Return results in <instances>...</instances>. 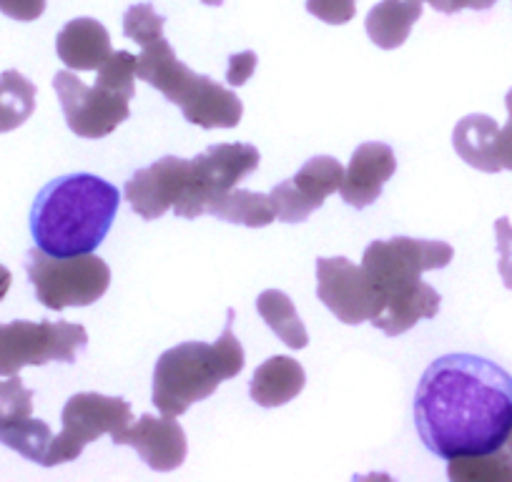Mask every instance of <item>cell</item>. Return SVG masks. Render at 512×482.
<instances>
[{
  "label": "cell",
  "instance_id": "obj_25",
  "mask_svg": "<svg viewBox=\"0 0 512 482\" xmlns=\"http://www.w3.org/2000/svg\"><path fill=\"white\" fill-rule=\"evenodd\" d=\"M166 26V18L156 13L151 3H136L123 13V36L131 38L136 46L151 41V38L161 36Z\"/></svg>",
  "mask_w": 512,
  "mask_h": 482
},
{
  "label": "cell",
  "instance_id": "obj_32",
  "mask_svg": "<svg viewBox=\"0 0 512 482\" xmlns=\"http://www.w3.org/2000/svg\"><path fill=\"white\" fill-rule=\"evenodd\" d=\"M425 3H430L435 11L445 13V16H452V13H457V6L455 0H425Z\"/></svg>",
  "mask_w": 512,
  "mask_h": 482
},
{
  "label": "cell",
  "instance_id": "obj_16",
  "mask_svg": "<svg viewBox=\"0 0 512 482\" xmlns=\"http://www.w3.org/2000/svg\"><path fill=\"white\" fill-rule=\"evenodd\" d=\"M397 159L392 146L379 144H362L349 159V166L344 169L342 186L339 194L354 209H367L382 196L384 184L395 176Z\"/></svg>",
  "mask_w": 512,
  "mask_h": 482
},
{
  "label": "cell",
  "instance_id": "obj_28",
  "mask_svg": "<svg viewBox=\"0 0 512 482\" xmlns=\"http://www.w3.org/2000/svg\"><path fill=\"white\" fill-rule=\"evenodd\" d=\"M0 13L13 21L31 23L46 13V0H0Z\"/></svg>",
  "mask_w": 512,
  "mask_h": 482
},
{
  "label": "cell",
  "instance_id": "obj_29",
  "mask_svg": "<svg viewBox=\"0 0 512 482\" xmlns=\"http://www.w3.org/2000/svg\"><path fill=\"white\" fill-rule=\"evenodd\" d=\"M254 71H256V53L254 51L234 53V56L229 58V68H226V83H229V86H236V88L244 86Z\"/></svg>",
  "mask_w": 512,
  "mask_h": 482
},
{
  "label": "cell",
  "instance_id": "obj_4",
  "mask_svg": "<svg viewBox=\"0 0 512 482\" xmlns=\"http://www.w3.org/2000/svg\"><path fill=\"white\" fill-rule=\"evenodd\" d=\"M244 362V347L234 334V309H226L224 332L214 344L184 342L161 354L151 400L161 415L181 417L191 405L214 395L221 382L241 375Z\"/></svg>",
  "mask_w": 512,
  "mask_h": 482
},
{
  "label": "cell",
  "instance_id": "obj_18",
  "mask_svg": "<svg viewBox=\"0 0 512 482\" xmlns=\"http://www.w3.org/2000/svg\"><path fill=\"white\" fill-rule=\"evenodd\" d=\"M304 385H307V372L297 359L274 354L256 367L249 382V395L259 407H282L302 395Z\"/></svg>",
  "mask_w": 512,
  "mask_h": 482
},
{
  "label": "cell",
  "instance_id": "obj_8",
  "mask_svg": "<svg viewBox=\"0 0 512 482\" xmlns=\"http://www.w3.org/2000/svg\"><path fill=\"white\" fill-rule=\"evenodd\" d=\"M86 344L88 332L81 324L26 319L0 324V377L48 362H76Z\"/></svg>",
  "mask_w": 512,
  "mask_h": 482
},
{
  "label": "cell",
  "instance_id": "obj_2",
  "mask_svg": "<svg viewBox=\"0 0 512 482\" xmlns=\"http://www.w3.org/2000/svg\"><path fill=\"white\" fill-rule=\"evenodd\" d=\"M452 259L455 249L440 239L395 236L372 241L359 264L372 289V327L387 337H400L422 319L435 317L442 297L422 282V274L445 269Z\"/></svg>",
  "mask_w": 512,
  "mask_h": 482
},
{
  "label": "cell",
  "instance_id": "obj_6",
  "mask_svg": "<svg viewBox=\"0 0 512 482\" xmlns=\"http://www.w3.org/2000/svg\"><path fill=\"white\" fill-rule=\"evenodd\" d=\"M96 73V86H86L76 71H58L53 78L68 129L78 139H106L131 116V98L136 93L134 53H111Z\"/></svg>",
  "mask_w": 512,
  "mask_h": 482
},
{
  "label": "cell",
  "instance_id": "obj_23",
  "mask_svg": "<svg viewBox=\"0 0 512 482\" xmlns=\"http://www.w3.org/2000/svg\"><path fill=\"white\" fill-rule=\"evenodd\" d=\"M36 111V86L21 71L0 73V134L16 131Z\"/></svg>",
  "mask_w": 512,
  "mask_h": 482
},
{
  "label": "cell",
  "instance_id": "obj_3",
  "mask_svg": "<svg viewBox=\"0 0 512 482\" xmlns=\"http://www.w3.org/2000/svg\"><path fill=\"white\" fill-rule=\"evenodd\" d=\"M121 206V191L96 174H68L38 191L31 209L36 247L53 257L91 254L103 244Z\"/></svg>",
  "mask_w": 512,
  "mask_h": 482
},
{
  "label": "cell",
  "instance_id": "obj_24",
  "mask_svg": "<svg viewBox=\"0 0 512 482\" xmlns=\"http://www.w3.org/2000/svg\"><path fill=\"white\" fill-rule=\"evenodd\" d=\"M450 480H512L510 452H490L477 457H455L447 465Z\"/></svg>",
  "mask_w": 512,
  "mask_h": 482
},
{
  "label": "cell",
  "instance_id": "obj_21",
  "mask_svg": "<svg viewBox=\"0 0 512 482\" xmlns=\"http://www.w3.org/2000/svg\"><path fill=\"white\" fill-rule=\"evenodd\" d=\"M206 214L229 221V224L249 226V229H264L272 221H277V211H274L269 194L246 189H231L211 199L209 206H206Z\"/></svg>",
  "mask_w": 512,
  "mask_h": 482
},
{
  "label": "cell",
  "instance_id": "obj_11",
  "mask_svg": "<svg viewBox=\"0 0 512 482\" xmlns=\"http://www.w3.org/2000/svg\"><path fill=\"white\" fill-rule=\"evenodd\" d=\"M344 166L334 156H314L289 181L269 191L277 219L284 224H302L317 209H322L327 196L342 186Z\"/></svg>",
  "mask_w": 512,
  "mask_h": 482
},
{
  "label": "cell",
  "instance_id": "obj_5",
  "mask_svg": "<svg viewBox=\"0 0 512 482\" xmlns=\"http://www.w3.org/2000/svg\"><path fill=\"white\" fill-rule=\"evenodd\" d=\"M136 78L164 93L181 108L189 124L199 129H234L244 116V103L231 88L191 71L174 53L166 36L141 43L136 56Z\"/></svg>",
  "mask_w": 512,
  "mask_h": 482
},
{
  "label": "cell",
  "instance_id": "obj_12",
  "mask_svg": "<svg viewBox=\"0 0 512 482\" xmlns=\"http://www.w3.org/2000/svg\"><path fill=\"white\" fill-rule=\"evenodd\" d=\"M51 440L48 422L33 417V390L18 375L0 380V445L43 465Z\"/></svg>",
  "mask_w": 512,
  "mask_h": 482
},
{
  "label": "cell",
  "instance_id": "obj_14",
  "mask_svg": "<svg viewBox=\"0 0 512 482\" xmlns=\"http://www.w3.org/2000/svg\"><path fill=\"white\" fill-rule=\"evenodd\" d=\"M317 297L344 324L372 319L374 299L362 267L344 257L317 259Z\"/></svg>",
  "mask_w": 512,
  "mask_h": 482
},
{
  "label": "cell",
  "instance_id": "obj_15",
  "mask_svg": "<svg viewBox=\"0 0 512 482\" xmlns=\"http://www.w3.org/2000/svg\"><path fill=\"white\" fill-rule=\"evenodd\" d=\"M116 445L134 447L141 460L156 472H171L184 465L189 442H186L184 427L176 417L141 415V420L131 422L121 432L111 437Z\"/></svg>",
  "mask_w": 512,
  "mask_h": 482
},
{
  "label": "cell",
  "instance_id": "obj_30",
  "mask_svg": "<svg viewBox=\"0 0 512 482\" xmlns=\"http://www.w3.org/2000/svg\"><path fill=\"white\" fill-rule=\"evenodd\" d=\"M505 106L510 118H507V124L500 129V136H497V159H500L502 169L512 171V88L507 91Z\"/></svg>",
  "mask_w": 512,
  "mask_h": 482
},
{
  "label": "cell",
  "instance_id": "obj_10",
  "mask_svg": "<svg viewBox=\"0 0 512 482\" xmlns=\"http://www.w3.org/2000/svg\"><path fill=\"white\" fill-rule=\"evenodd\" d=\"M262 156L251 144H216L209 146L204 154L191 159L189 186L176 206L174 214L181 219H196L206 214L211 199L236 189L251 171H256Z\"/></svg>",
  "mask_w": 512,
  "mask_h": 482
},
{
  "label": "cell",
  "instance_id": "obj_26",
  "mask_svg": "<svg viewBox=\"0 0 512 482\" xmlns=\"http://www.w3.org/2000/svg\"><path fill=\"white\" fill-rule=\"evenodd\" d=\"M307 11L329 26H344L357 13V0H307Z\"/></svg>",
  "mask_w": 512,
  "mask_h": 482
},
{
  "label": "cell",
  "instance_id": "obj_7",
  "mask_svg": "<svg viewBox=\"0 0 512 482\" xmlns=\"http://www.w3.org/2000/svg\"><path fill=\"white\" fill-rule=\"evenodd\" d=\"M26 272L38 302L53 312H63L68 307H91L111 287V269L93 252L53 257L36 247L26 257Z\"/></svg>",
  "mask_w": 512,
  "mask_h": 482
},
{
  "label": "cell",
  "instance_id": "obj_34",
  "mask_svg": "<svg viewBox=\"0 0 512 482\" xmlns=\"http://www.w3.org/2000/svg\"><path fill=\"white\" fill-rule=\"evenodd\" d=\"M201 3H204V6H221L224 0H201Z\"/></svg>",
  "mask_w": 512,
  "mask_h": 482
},
{
  "label": "cell",
  "instance_id": "obj_27",
  "mask_svg": "<svg viewBox=\"0 0 512 482\" xmlns=\"http://www.w3.org/2000/svg\"><path fill=\"white\" fill-rule=\"evenodd\" d=\"M495 241H497V269H500L502 284L512 292V224L507 216L495 221Z\"/></svg>",
  "mask_w": 512,
  "mask_h": 482
},
{
  "label": "cell",
  "instance_id": "obj_1",
  "mask_svg": "<svg viewBox=\"0 0 512 482\" xmlns=\"http://www.w3.org/2000/svg\"><path fill=\"white\" fill-rule=\"evenodd\" d=\"M415 427L442 460L490 455L512 432V375L477 354H445L415 392Z\"/></svg>",
  "mask_w": 512,
  "mask_h": 482
},
{
  "label": "cell",
  "instance_id": "obj_22",
  "mask_svg": "<svg viewBox=\"0 0 512 482\" xmlns=\"http://www.w3.org/2000/svg\"><path fill=\"white\" fill-rule=\"evenodd\" d=\"M256 312L289 349H304L309 344V332L299 319L289 294L279 292V289H264L256 297Z\"/></svg>",
  "mask_w": 512,
  "mask_h": 482
},
{
  "label": "cell",
  "instance_id": "obj_19",
  "mask_svg": "<svg viewBox=\"0 0 512 482\" xmlns=\"http://www.w3.org/2000/svg\"><path fill=\"white\" fill-rule=\"evenodd\" d=\"M497 136H500V126L495 118L485 113H470L457 121L452 131V146L467 166L485 174H497L502 171L500 159H497Z\"/></svg>",
  "mask_w": 512,
  "mask_h": 482
},
{
  "label": "cell",
  "instance_id": "obj_20",
  "mask_svg": "<svg viewBox=\"0 0 512 482\" xmlns=\"http://www.w3.org/2000/svg\"><path fill=\"white\" fill-rule=\"evenodd\" d=\"M422 8H425V0H382L377 3L364 21L369 41L382 51H395V48L405 46L412 26L422 18Z\"/></svg>",
  "mask_w": 512,
  "mask_h": 482
},
{
  "label": "cell",
  "instance_id": "obj_35",
  "mask_svg": "<svg viewBox=\"0 0 512 482\" xmlns=\"http://www.w3.org/2000/svg\"><path fill=\"white\" fill-rule=\"evenodd\" d=\"M502 450H507L512 455V432H510V437H507V442H505V447H502Z\"/></svg>",
  "mask_w": 512,
  "mask_h": 482
},
{
  "label": "cell",
  "instance_id": "obj_9",
  "mask_svg": "<svg viewBox=\"0 0 512 482\" xmlns=\"http://www.w3.org/2000/svg\"><path fill=\"white\" fill-rule=\"evenodd\" d=\"M131 405L123 397L98 395V392H78L66 402L61 412L63 430L48 447L43 467H56L81 457L86 445L103 435H116L131 425Z\"/></svg>",
  "mask_w": 512,
  "mask_h": 482
},
{
  "label": "cell",
  "instance_id": "obj_31",
  "mask_svg": "<svg viewBox=\"0 0 512 482\" xmlns=\"http://www.w3.org/2000/svg\"><path fill=\"white\" fill-rule=\"evenodd\" d=\"M497 0H455L457 11H465V8H470V11H487V8L495 6Z\"/></svg>",
  "mask_w": 512,
  "mask_h": 482
},
{
  "label": "cell",
  "instance_id": "obj_17",
  "mask_svg": "<svg viewBox=\"0 0 512 482\" xmlns=\"http://www.w3.org/2000/svg\"><path fill=\"white\" fill-rule=\"evenodd\" d=\"M56 53L68 71H98L113 53L111 36L96 18H73L58 33Z\"/></svg>",
  "mask_w": 512,
  "mask_h": 482
},
{
  "label": "cell",
  "instance_id": "obj_13",
  "mask_svg": "<svg viewBox=\"0 0 512 482\" xmlns=\"http://www.w3.org/2000/svg\"><path fill=\"white\" fill-rule=\"evenodd\" d=\"M189 171L191 159L164 156L151 166L136 171L123 186V196L141 219H161L166 211H174L184 199L186 186H189Z\"/></svg>",
  "mask_w": 512,
  "mask_h": 482
},
{
  "label": "cell",
  "instance_id": "obj_33",
  "mask_svg": "<svg viewBox=\"0 0 512 482\" xmlns=\"http://www.w3.org/2000/svg\"><path fill=\"white\" fill-rule=\"evenodd\" d=\"M11 282H13V274L0 264V299H6L8 289H11Z\"/></svg>",
  "mask_w": 512,
  "mask_h": 482
}]
</instances>
